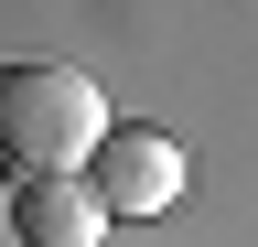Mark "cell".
<instances>
[{
	"instance_id": "cell-1",
	"label": "cell",
	"mask_w": 258,
	"mask_h": 247,
	"mask_svg": "<svg viewBox=\"0 0 258 247\" xmlns=\"http://www.w3.org/2000/svg\"><path fill=\"white\" fill-rule=\"evenodd\" d=\"M108 140V86L64 54H11L0 65V161L11 172H76Z\"/></svg>"
},
{
	"instance_id": "cell-2",
	"label": "cell",
	"mask_w": 258,
	"mask_h": 247,
	"mask_svg": "<svg viewBox=\"0 0 258 247\" xmlns=\"http://www.w3.org/2000/svg\"><path fill=\"white\" fill-rule=\"evenodd\" d=\"M76 183L97 194V215H172L183 204V140L151 118H108V140L76 161Z\"/></svg>"
},
{
	"instance_id": "cell-3",
	"label": "cell",
	"mask_w": 258,
	"mask_h": 247,
	"mask_svg": "<svg viewBox=\"0 0 258 247\" xmlns=\"http://www.w3.org/2000/svg\"><path fill=\"white\" fill-rule=\"evenodd\" d=\"M11 236L22 247H97L108 236V215L76 172H11Z\"/></svg>"
}]
</instances>
